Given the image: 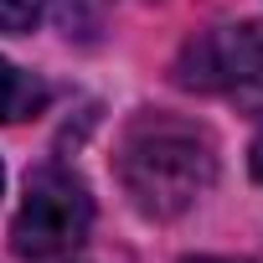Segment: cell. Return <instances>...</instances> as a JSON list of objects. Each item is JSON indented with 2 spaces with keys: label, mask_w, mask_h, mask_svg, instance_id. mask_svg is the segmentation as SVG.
<instances>
[{
  "label": "cell",
  "mask_w": 263,
  "mask_h": 263,
  "mask_svg": "<svg viewBox=\"0 0 263 263\" xmlns=\"http://www.w3.org/2000/svg\"><path fill=\"white\" fill-rule=\"evenodd\" d=\"M186 263H237V258H186Z\"/></svg>",
  "instance_id": "obj_8"
},
{
  "label": "cell",
  "mask_w": 263,
  "mask_h": 263,
  "mask_svg": "<svg viewBox=\"0 0 263 263\" xmlns=\"http://www.w3.org/2000/svg\"><path fill=\"white\" fill-rule=\"evenodd\" d=\"M98 6H108V0H67V11H98Z\"/></svg>",
  "instance_id": "obj_7"
},
{
  "label": "cell",
  "mask_w": 263,
  "mask_h": 263,
  "mask_svg": "<svg viewBox=\"0 0 263 263\" xmlns=\"http://www.w3.org/2000/svg\"><path fill=\"white\" fill-rule=\"evenodd\" d=\"M47 11V0H0V31H11V36H26Z\"/></svg>",
  "instance_id": "obj_5"
},
{
  "label": "cell",
  "mask_w": 263,
  "mask_h": 263,
  "mask_svg": "<svg viewBox=\"0 0 263 263\" xmlns=\"http://www.w3.org/2000/svg\"><path fill=\"white\" fill-rule=\"evenodd\" d=\"M93 227V196L88 186L67 171V165H42L31 181H26V196H21V212L11 222V248L21 258H62L72 253Z\"/></svg>",
  "instance_id": "obj_2"
},
{
  "label": "cell",
  "mask_w": 263,
  "mask_h": 263,
  "mask_svg": "<svg viewBox=\"0 0 263 263\" xmlns=\"http://www.w3.org/2000/svg\"><path fill=\"white\" fill-rule=\"evenodd\" d=\"M119 186L145 217L165 222L196 206L217 181V140L181 114H135L114 155Z\"/></svg>",
  "instance_id": "obj_1"
},
{
  "label": "cell",
  "mask_w": 263,
  "mask_h": 263,
  "mask_svg": "<svg viewBox=\"0 0 263 263\" xmlns=\"http://www.w3.org/2000/svg\"><path fill=\"white\" fill-rule=\"evenodd\" d=\"M253 176L263 181V129H258V140H253Z\"/></svg>",
  "instance_id": "obj_6"
},
{
  "label": "cell",
  "mask_w": 263,
  "mask_h": 263,
  "mask_svg": "<svg viewBox=\"0 0 263 263\" xmlns=\"http://www.w3.org/2000/svg\"><path fill=\"white\" fill-rule=\"evenodd\" d=\"M176 83L196 93H227V98L263 93V21L212 26L191 36L176 62Z\"/></svg>",
  "instance_id": "obj_3"
},
{
  "label": "cell",
  "mask_w": 263,
  "mask_h": 263,
  "mask_svg": "<svg viewBox=\"0 0 263 263\" xmlns=\"http://www.w3.org/2000/svg\"><path fill=\"white\" fill-rule=\"evenodd\" d=\"M0 186H6V171H0Z\"/></svg>",
  "instance_id": "obj_9"
},
{
  "label": "cell",
  "mask_w": 263,
  "mask_h": 263,
  "mask_svg": "<svg viewBox=\"0 0 263 263\" xmlns=\"http://www.w3.org/2000/svg\"><path fill=\"white\" fill-rule=\"evenodd\" d=\"M47 108V83L21 72L16 62L0 57V124H16V119H36Z\"/></svg>",
  "instance_id": "obj_4"
}]
</instances>
